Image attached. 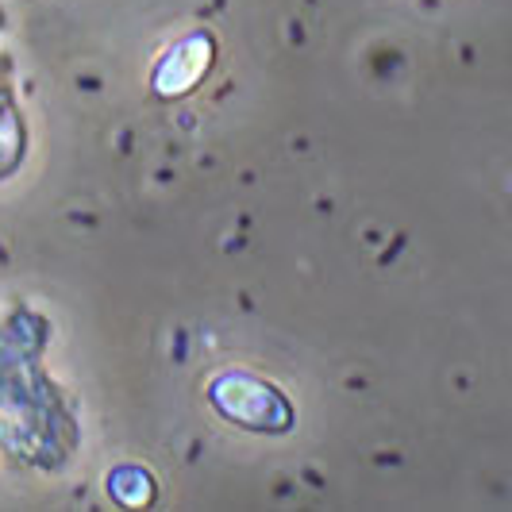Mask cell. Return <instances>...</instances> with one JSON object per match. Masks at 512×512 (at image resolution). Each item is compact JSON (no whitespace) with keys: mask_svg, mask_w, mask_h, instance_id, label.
<instances>
[{"mask_svg":"<svg viewBox=\"0 0 512 512\" xmlns=\"http://www.w3.org/2000/svg\"><path fill=\"white\" fill-rule=\"evenodd\" d=\"M212 35L205 31H197V35H189V39H181L174 51L162 54V62L154 66V93L162 97V101H174V97H185V93H193L197 85H201V77L208 74V66H212Z\"/></svg>","mask_w":512,"mask_h":512,"instance_id":"2","label":"cell"},{"mask_svg":"<svg viewBox=\"0 0 512 512\" xmlns=\"http://www.w3.org/2000/svg\"><path fill=\"white\" fill-rule=\"evenodd\" d=\"M208 401L224 420L266 432V436H282L293 428V405L270 382H262L255 374L243 370H224L208 382Z\"/></svg>","mask_w":512,"mask_h":512,"instance_id":"1","label":"cell"},{"mask_svg":"<svg viewBox=\"0 0 512 512\" xmlns=\"http://www.w3.org/2000/svg\"><path fill=\"white\" fill-rule=\"evenodd\" d=\"M108 493L124 505V509H143L154 501V482L143 466H116L108 474Z\"/></svg>","mask_w":512,"mask_h":512,"instance_id":"3","label":"cell"}]
</instances>
